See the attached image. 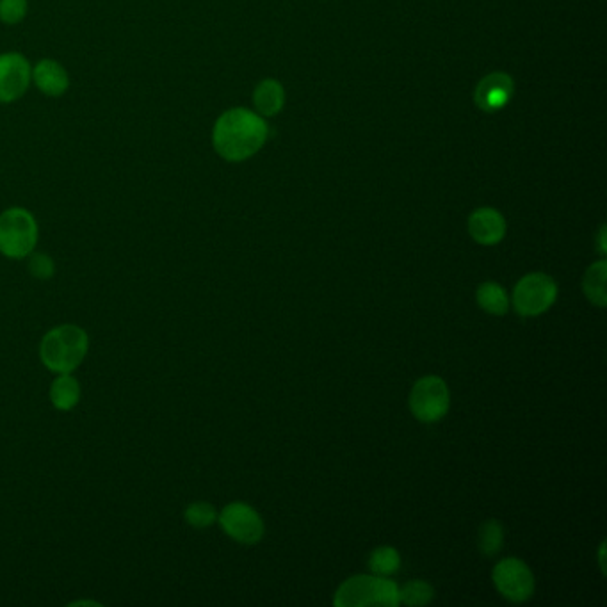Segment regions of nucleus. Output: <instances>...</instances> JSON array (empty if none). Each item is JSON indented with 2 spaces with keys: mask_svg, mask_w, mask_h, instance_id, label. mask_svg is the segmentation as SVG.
Listing matches in <instances>:
<instances>
[{
  "mask_svg": "<svg viewBox=\"0 0 607 607\" xmlns=\"http://www.w3.org/2000/svg\"><path fill=\"white\" fill-rule=\"evenodd\" d=\"M401 567V556L394 547H378L369 556L371 572L381 577L396 574Z\"/></svg>",
  "mask_w": 607,
  "mask_h": 607,
  "instance_id": "nucleus-17",
  "label": "nucleus"
},
{
  "mask_svg": "<svg viewBox=\"0 0 607 607\" xmlns=\"http://www.w3.org/2000/svg\"><path fill=\"white\" fill-rule=\"evenodd\" d=\"M479 551L485 556H495L501 551L504 543V529H502L499 520H486L485 524L479 529Z\"/></svg>",
  "mask_w": 607,
  "mask_h": 607,
  "instance_id": "nucleus-18",
  "label": "nucleus"
},
{
  "mask_svg": "<svg viewBox=\"0 0 607 607\" xmlns=\"http://www.w3.org/2000/svg\"><path fill=\"white\" fill-rule=\"evenodd\" d=\"M33 68L27 57L18 52L0 54V104L17 102L29 90Z\"/></svg>",
  "mask_w": 607,
  "mask_h": 607,
  "instance_id": "nucleus-9",
  "label": "nucleus"
},
{
  "mask_svg": "<svg viewBox=\"0 0 607 607\" xmlns=\"http://www.w3.org/2000/svg\"><path fill=\"white\" fill-rule=\"evenodd\" d=\"M599 248L602 255H606V227L600 228Z\"/></svg>",
  "mask_w": 607,
  "mask_h": 607,
  "instance_id": "nucleus-23",
  "label": "nucleus"
},
{
  "mask_svg": "<svg viewBox=\"0 0 607 607\" xmlns=\"http://www.w3.org/2000/svg\"><path fill=\"white\" fill-rule=\"evenodd\" d=\"M218 518L221 529L235 542L251 545L264 536V522L250 504L232 502L223 508Z\"/></svg>",
  "mask_w": 607,
  "mask_h": 607,
  "instance_id": "nucleus-8",
  "label": "nucleus"
},
{
  "mask_svg": "<svg viewBox=\"0 0 607 607\" xmlns=\"http://www.w3.org/2000/svg\"><path fill=\"white\" fill-rule=\"evenodd\" d=\"M606 275H607V262L606 260H599L595 262L590 269L586 271L583 280V289L586 298L597 305V307H606L607 294H606Z\"/></svg>",
  "mask_w": 607,
  "mask_h": 607,
  "instance_id": "nucleus-15",
  "label": "nucleus"
},
{
  "mask_svg": "<svg viewBox=\"0 0 607 607\" xmlns=\"http://www.w3.org/2000/svg\"><path fill=\"white\" fill-rule=\"evenodd\" d=\"M469 232L476 243L492 246L501 243L502 237L506 234V221L502 218L501 212L483 207L470 214Z\"/></svg>",
  "mask_w": 607,
  "mask_h": 607,
  "instance_id": "nucleus-11",
  "label": "nucleus"
},
{
  "mask_svg": "<svg viewBox=\"0 0 607 607\" xmlns=\"http://www.w3.org/2000/svg\"><path fill=\"white\" fill-rule=\"evenodd\" d=\"M476 300H478L479 307L494 316H502L510 308V298L504 291V287L495 282H485V284L479 285Z\"/></svg>",
  "mask_w": 607,
  "mask_h": 607,
  "instance_id": "nucleus-16",
  "label": "nucleus"
},
{
  "mask_svg": "<svg viewBox=\"0 0 607 607\" xmlns=\"http://www.w3.org/2000/svg\"><path fill=\"white\" fill-rule=\"evenodd\" d=\"M29 273L38 280H50L56 273V264L45 253H31L29 255Z\"/></svg>",
  "mask_w": 607,
  "mask_h": 607,
  "instance_id": "nucleus-22",
  "label": "nucleus"
},
{
  "mask_svg": "<svg viewBox=\"0 0 607 607\" xmlns=\"http://www.w3.org/2000/svg\"><path fill=\"white\" fill-rule=\"evenodd\" d=\"M600 568H602V572H606V568H604V543L600 545Z\"/></svg>",
  "mask_w": 607,
  "mask_h": 607,
  "instance_id": "nucleus-24",
  "label": "nucleus"
},
{
  "mask_svg": "<svg viewBox=\"0 0 607 607\" xmlns=\"http://www.w3.org/2000/svg\"><path fill=\"white\" fill-rule=\"evenodd\" d=\"M492 579L502 597L511 602H526L535 593V577L522 559H502L495 565Z\"/></svg>",
  "mask_w": 607,
  "mask_h": 607,
  "instance_id": "nucleus-7",
  "label": "nucleus"
},
{
  "mask_svg": "<svg viewBox=\"0 0 607 607\" xmlns=\"http://www.w3.org/2000/svg\"><path fill=\"white\" fill-rule=\"evenodd\" d=\"M333 604L339 607H396L401 602L394 581L381 575H355L340 584Z\"/></svg>",
  "mask_w": 607,
  "mask_h": 607,
  "instance_id": "nucleus-3",
  "label": "nucleus"
},
{
  "mask_svg": "<svg viewBox=\"0 0 607 607\" xmlns=\"http://www.w3.org/2000/svg\"><path fill=\"white\" fill-rule=\"evenodd\" d=\"M268 134V123L262 116L235 107L219 116L212 130V145L225 161L243 162L259 152Z\"/></svg>",
  "mask_w": 607,
  "mask_h": 607,
  "instance_id": "nucleus-1",
  "label": "nucleus"
},
{
  "mask_svg": "<svg viewBox=\"0 0 607 607\" xmlns=\"http://www.w3.org/2000/svg\"><path fill=\"white\" fill-rule=\"evenodd\" d=\"M184 517H186L189 526L196 527V529H205V527H211L218 520V513L209 502L198 501L187 506Z\"/></svg>",
  "mask_w": 607,
  "mask_h": 607,
  "instance_id": "nucleus-20",
  "label": "nucleus"
},
{
  "mask_svg": "<svg viewBox=\"0 0 607 607\" xmlns=\"http://www.w3.org/2000/svg\"><path fill=\"white\" fill-rule=\"evenodd\" d=\"M50 401L59 412H70L81 401V385L72 374H57L50 385Z\"/></svg>",
  "mask_w": 607,
  "mask_h": 607,
  "instance_id": "nucleus-13",
  "label": "nucleus"
},
{
  "mask_svg": "<svg viewBox=\"0 0 607 607\" xmlns=\"http://www.w3.org/2000/svg\"><path fill=\"white\" fill-rule=\"evenodd\" d=\"M29 11L27 0H0V22L4 24H20Z\"/></svg>",
  "mask_w": 607,
  "mask_h": 607,
  "instance_id": "nucleus-21",
  "label": "nucleus"
},
{
  "mask_svg": "<svg viewBox=\"0 0 607 607\" xmlns=\"http://www.w3.org/2000/svg\"><path fill=\"white\" fill-rule=\"evenodd\" d=\"M33 81L36 88L47 97H61L70 88V77L65 66L54 59H41L33 68Z\"/></svg>",
  "mask_w": 607,
  "mask_h": 607,
  "instance_id": "nucleus-12",
  "label": "nucleus"
},
{
  "mask_svg": "<svg viewBox=\"0 0 607 607\" xmlns=\"http://www.w3.org/2000/svg\"><path fill=\"white\" fill-rule=\"evenodd\" d=\"M433 595L435 591L431 588V584L412 581L399 590V602H403L406 606H426L433 600Z\"/></svg>",
  "mask_w": 607,
  "mask_h": 607,
  "instance_id": "nucleus-19",
  "label": "nucleus"
},
{
  "mask_svg": "<svg viewBox=\"0 0 607 607\" xmlns=\"http://www.w3.org/2000/svg\"><path fill=\"white\" fill-rule=\"evenodd\" d=\"M38 223L22 207H11L0 214V253L8 259H25L38 243Z\"/></svg>",
  "mask_w": 607,
  "mask_h": 607,
  "instance_id": "nucleus-4",
  "label": "nucleus"
},
{
  "mask_svg": "<svg viewBox=\"0 0 607 607\" xmlns=\"http://www.w3.org/2000/svg\"><path fill=\"white\" fill-rule=\"evenodd\" d=\"M449 389L438 376H424L413 385L410 394L412 413L422 422H437L449 410Z\"/></svg>",
  "mask_w": 607,
  "mask_h": 607,
  "instance_id": "nucleus-6",
  "label": "nucleus"
},
{
  "mask_svg": "<svg viewBox=\"0 0 607 607\" xmlns=\"http://www.w3.org/2000/svg\"><path fill=\"white\" fill-rule=\"evenodd\" d=\"M90 349V337L77 324H61L41 339L43 365L56 374H70L84 362Z\"/></svg>",
  "mask_w": 607,
  "mask_h": 607,
  "instance_id": "nucleus-2",
  "label": "nucleus"
},
{
  "mask_svg": "<svg viewBox=\"0 0 607 607\" xmlns=\"http://www.w3.org/2000/svg\"><path fill=\"white\" fill-rule=\"evenodd\" d=\"M284 102V88L280 82L273 81V79L260 82L253 93V104L262 116H275L280 113Z\"/></svg>",
  "mask_w": 607,
  "mask_h": 607,
  "instance_id": "nucleus-14",
  "label": "nucleus"
},
{
  "mask_svg": "<svg viewBox=\"0 0 607 607\" xmlns=\"http://www.w3.org/2000/svg\"><path fill=\"white\" fill-rule=\"evenodd\" d=\"M513 79L506 73L497 72L486 75L476 88V104L485 113H497L502 107L508 106L513 97Z\"/></svg>",
  "mask_w": 607,
  "mask_h": 607,
  "instance_id": "nucleus-10",
  "label": "nucleus"
},
{
  "mask_svg": "<svg viewBox=\"0 0 607 607\" xmlns=\"http://www.w3.org/2000/svg\"><path fill=\"white\" fill-rule=\"evenodd\" d=\"M558 298V285L545 273L526 275L513 291V305L520 316H540L554 305Z\"/></svg>",
  "mask_w": 607,
  "mask_h": 607,
  "instance_id": "nucleus-5",
  "label": "nucleus"
}]
</instances>
